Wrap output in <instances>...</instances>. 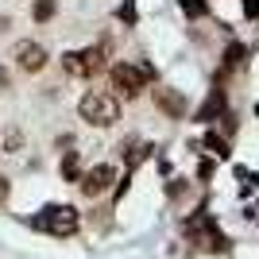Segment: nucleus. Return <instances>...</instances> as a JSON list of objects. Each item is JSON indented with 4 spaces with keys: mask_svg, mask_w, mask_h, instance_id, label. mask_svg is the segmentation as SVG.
<instances>
[{
    "mask_svg": "<svg viewBox=\"0 0 259 259\" xmlns=\"http://www.w3.org/2000/svg\"><path fill=\"white\" fill-rule=\"evenodd\" d=\"M182 232L190 240H197L201 248H209V251H225L228 248V240L217 232V225H213V217H209V213H194L190 221H182Z\"/></svg>",
    "mask_w": 259,
    "mask_h": 259,
    "instance_id": "20e7f679",
    "label": "nucleus"
},
{
    "mask_svg": "<svg viewBox=\"0 0 259 259\" xmlns=\"http://www.w3.org/2000/svg\"><path fill=\"white\" fill-rule=\"evenodd\" d=\"M112 182H116V166H108V162H101V166H93V170H85L81 178H77V186H81V194H85V197L108 194Z\"/></svg>",
    "mask_w": 259,
    "mask_h": 259,
    "instance_id": "0eeeda50",
    "label": "nucleus"
},
{
    "mask_svg": "<svg viewBox=\"0 0 259 259\" xmlns=\"http://www.w3.org/2000/svg\"><path fill=\"white\" fill-rule=\"evenodd\" d=\"M244 54H248V51H244V43H232V47L225 51V62L236 66V62H244Z\"/></svg>",
    "mask_w": 259,
    "mask_h": 259,
    "instance_id": "2eb2a0df",
    "label": "nucleus"
},
{
    "mask_svg": "<svg viewBox=\"0 0 259 259\" xmlns=\"http://www.w3.org/2000/svg\"><path fill=\"white\" fill-rule=\"evenodd\" d=\"M4 197H8V178L0 174V201H4Z\"/></svg>",
    "mask_w": 259,
    "mask_h": 259,
    "instance_id": "a211bd4d",
    "label": "nucleus"
},
{
    "mask_svg": "<svg viewBox=\"0 0 259 259\" xmlns=\"http://www.w3.org/2000/svg\"><path fill=\"white\" fill-rule=\"evenodd\" d=\"M217 112H225V93H221V89H213V93H209V101H205V105H201V112H197V120H213Z\"/></svg>",
    "mask_w": 259,
    "mask_h": 259,
    "instance_id": "1a4fd4ad",
    "label": "nucleus"
},
{
    "mask_svg": "<svg viewBox=\"0 0 259 259\" xmlns=\"http://www.w3.org/2000/svg\"><path fill=\"white\" fill-rule=\"evenodd\" d=\"M155 105H159L166 116H186V105L174 89H155Z\"/></svg>",
    "mask_w": 259,
    "mask_h": 259,
    "instance_id": "6e6552de",
    "label": "nucleus"
},
{
    "mask_svg": "<svg viewBox=\"0 0 259 259\" xmlns=\"http://www.w3.org/2000/svg\"><path fill=\"white\" fill-rule=\"evenodd\" d=\"M178 8H182L190 20H205V16H209V4H205V0H178Z\"/></svg>",
    "mask_w": 259,
    "mask_h": 259,
    "instance_id": "9b49d317",
    "label": "nucleus"
},
{
    "mask_svg": "<svg viewBox=\"0 0 259 259\" xmlns=\"http://www.w3.org/2000/svg\"><path fill=\"white\" fill-rule=\"evenodd\" d=\"M244 16H248V20H259V0H244Z\"/></svg>",
    "mask_w": 259,
    "mask_h": 259,
    "instance_id": "f3484780",
    "label": "nucleus"
},
{
    "mask_svg": "<svg viewBox=\"0 0 259 259\" xmlns=\"http://www.w3.org/2000/svg\"><path fill=\"white\" fill-rule=\"evenodd\" d=\"M77 112H81V120L93 124V128H112L120 120V105H116L112 93H85L81 105H77Z\"/></svg>",
    "mask_w": 259,
    "mask_h": 259,
    "instance_id": "f257e3e1",
    "label": "nucleus"
},
{
    "mask_svg": "<svg viewBox=\"0 0 259 259\" xmlns=\"http://www.w3.org/2000/svg\"><path fill=\"white\" fill-rule=\"evenodd\" d=\"M116 16H120L124 23H136V4H132V0H124V4L116 8Z\"/></svg>",
    "mask_w": 259,
    "mask_h": 259,
    "instance_id": "dca6fc26",
    "label": "nucleus"
},
{
    "mask_svg": "<svg viewBox=\"0 0 259 259\" xmlns=\"http://www.w3.org/2000/svg\"><path fill=\"white\" fill-rule=\"evenodd\" d=\"M108 77H112V89L124 93V97H140L143 85L151 81V77L143 74V66H132V62H116L112 70H108Z\"/></svg>",
    "mask_w": 259,
    "mask_h": 259,
    "instance_id": "39448f33",
    "label": "nucleus"
},
{
    "mask_svg": "<svg viewBox=\"0 0 259 259\" xmlns=\"http://www.w3.org/2000/svg\"><path fill=\"white\" fill-rule=\"evenodd\" d=\"M35 228H47L51 236H74L81 228V213L74 205H47L43 213L35 217Z\"/></svg>",
    "mask_w": 259,
    "mask_h": 259,
    "instance_id": "f03ea898",
    "label": "nucleus"
},
{
    "mask_svg": "<svg viewBox=\"0 0 259 259\" xmlns=\"http://www.w3.org/2000/svg\"><path fill=\"white\" fill-rule=\"evenodd\" d=\"M62 178H66V182H77V178H81V162H77V151H66V159H62Z\"/></svg>",
    "mask_w": 259,
    "mask_h": 259,
    "instance_id": "9d476101",
    "label": "nucleus"
},
{
    "mask_svg": "<svg viewBox=\"0 0 259 259\" xmlns=\"http://www.w3.org/2000/svg\"><path fill=\"white\" fill-rule=\"evenodd\" d=\"M54 8H58L54 0H35L31 16H35V20H39V23H47V20H51V16H54Z\"/></svg>",
    "mask_w": 259,
    "mask_h": 259,
    "instance_id": "4468645a",
    "label": "nucleus"
},
{
    "mask_svg": "<svg viewBox=\"0 0 259 259\" xmlns=\"http://www.w3.org/2000/svg\"><path fill=\"white\" fill-rule=\"evenodd\" d=\"M12 58H16V66H20L23 74H39V70H47V47L43 43H31V39H20V43L12 47Z\"/></svg>",
    "mask_w": 259,
    "mask_h": 259,
    "instance_id": "423d86ee",
    "label": "nucleus"
},
{
    "mask_svg": "<svg viewBox=\"0 0 259 259\" xmlns=\"http://www.w3.org/2000/svg\"><path fill=\"white\" fill-rule=\"evenodd\" d=\"M62 70H66V74H74V77H93V74H101V70H105V43L85 47V51L62 54Z\"/></svg>",
    "mask_w": 259,
    "mask_h": 259,
    "instance_id": "7ed1b4c3",
    "label": "nucleus"
},
{
    "mask_svg": "<svg viewBox=\"0 0 259 259\" xmlns=\"http://www.w3.org/2000/svg\"><path fill=\"white\" fill-rule=\"evenodd\" d=\"M205 147L217 155V159H228V155H232V151H228V143H225V136H217V132H205Z\"/></svg>",
    "mask_w": 259,
    "mask_h": 259,
    "instance_id": "ddd939ff",
    "label": "nucleus"
},
{
    "mask_svg": "<svg viewBox=\"0 0 259 259\" xmlns=\"http://www.w3.org/2000/svg\"><path fill=\"white\" fill-rule=\"evenodd\" d=\"M151 151H155L151 143H136V147L128 151V170H136L140 162H147V159H151Z\"/></svg>",
    "mask_w": 259,
    "mask_h": 259,
    "instance_id": "f8f14e48",
    "label": "nucleus"
}]
</instances>
